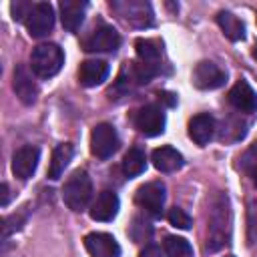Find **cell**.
I'll return each instance as SVG.
<instances>
[{
	"instance_id": "1",
	"label": "cell",
	"mask_w": 257,
	"mask_h": 257,
	"mask_svg": "<svg viewBox=\"0 0 257 257\" xmlns=\"http://www.w3.org/2000/svg\"><path fill=\"white\" fill-rule=\"evenodd\" d=\"M233 225V215H231V203L225 193H217L211 211H209V225H207V251H219L231 241V227Z\"/></svg>"
},
{
	"instance_id": "2",
	"label": "cell",
	"mask_w": 257,
	"mask_h": 257,
	"mask_svg": "<svg viewBox=\"0 0 257 257\" xmlns=\"http://www.w3.org/2000/svg\"><path fill=\"white\" fill-rule=\"evenodd\" d=\"M92 197V183L86 171L76 169L64 183L62 187V199L66 203L68 209L72 211H82L86 209V205L90 203Z\"/></svg>"
},
{
	"instance_id": "3",
	"label": "cell",
	"mask_w": 257,
	"mask_h": 257,
	"mask_svg": "<svg viewBox=\"0 0 257 257\" xmlns=\"http://www.w3.org/2000/svg\"><path fill=\"white\" fill-rule=\"evenodd\" d=\"M64 64V54L58 44H38L30 54V68L38 78H52Z\"/></svg>"
},
{
	"instance_id": "4",
	"label": "cell",
	"mask_w": 257,
	"mask_h": 257,
	"mask_svg": "<svg viewBox=\"0 0 257 257\" xmlns=\"http://www.w3.org/2000/svg\"><path fill=\"white\" fill-rule=\"evenodd\" d=\"M110 8L128 24L137 28H147L153 26L155 14L149 2L145 0H122V2H110Z\"/></svg>"
},
{
	"instance_id": "5",
	"label": "cell",
	"mask_w": 257,
	"mask_h": 257,
	"mask_svg": "<svg viewBox=\"0 0 257 257\" xmlns=\"http://www.w3.org/2000/svg\"><path fill=\"white\" fill-rule=\"evenodd\" d=\"M120 141L116 135V128L108 122H100L90 133V153L98 159H108L116 153Z\"/></svg>"
},
{
	"instance_id": "6",
	"label": "cell",
	"mask_w": 257,
	"mask_h": 257,
	"mask_svg": "<svg viewBox=\"0 0 257 257\" xmlns=\"http://www.w3.org/2000/svg\"><path fill=\"white\" fill-rule=\"evenodd\" d=\"M165 199H167V193H165V185L161 181H151V183L139 187L135 193V203L153 217L163 215Z\"/></svg>"
},
{
	"instance_id": "7",
	"label": "cell",
	"mask_w": 257,
	"mask_h": 257,
	"mask_svg": "<svg viewBox=\"0 0 257 257\" xmlns=\"http://www.w3.org/2000/svg\"><path fill=\"white\" fill-rule=\"evenodd\" d=\"M118 46H120V34L108 24H98L82 40V48L86 52H114Z\"/></svg>"
},
{
	"instance_id": "8",
	"label": "cell",
	"mask_w": 257,
	"mask_h": 257,
	"mask_svg": "<svg viewBox=\"0 0 257 257\" xmlns=\"http://www.w3.org/2000/svg\"><path fill=\"white\" fill-rule=\"evenodd\" d=\"M167 116L161 106L157 104H145L135 112V126L145 137H157L165 133Z\"/></svg>"
},
{
	"instance_id": "9",
	"label": "cell",
	"mask_w": 257,
	"mask_h": 257,
	"mask_svg": "<svg viewBox=\"0 0 257 257\" xmlns=\"http://www.w3.org/2000/svg\"><path fill=\"white\" fill-rule=\"evenodd\" d=\"M225 80H227V72L211 60H201L193 70V82L201 90L219 88L225 84Z\"/></svg>"
},
{
	"instance_id": "10",
	"label": "cell",
	"mask_w": 257,
	"mask_h": 257,
	"mask_svg": "<svg viewBox=\"0 0 257 257\" xmlns=\"http://www.w3.org/2000/svg\"><path fill=\"white\" fill-rule=\"evenodd\" d=\"M54 26V10L48 2H38L34 4L30 16L26 18V28L28 34L34 38H42L46 36Z\"/></svg>"
},
{
	"instance_id": "11",
	"label": "cell",
	"mask_w": 257,
	"mask_h": 257,
	"mask_svg": "<svg viewBox=\"0 0 257 257\" xmlns=\"http://www.w3.org/2000/svg\"><path fill=\"white\" fill-rule=\"evenodd\" d=\"M38 159H40L38 147H32V145L20 147L12 155V173H14V177H18L22 181L30 179L34 175L36 167H38Z\"/></svg>"
},
{
	"instance_id": "12",
	"label": "cell",
	"mask_w": 257,
	"mask_h": 257,
	"mask_svg": "<svg viewBox=\"0 0 257 257\" xmlns=\"http://www.w3.org/2000/svg\"><path fill=\"white\" fill-rule=\"evenodd\" d=\"M84 247L90 257H120V245L108 233H88Z\"/></svg>"
},
{
	"instance_id": "13",
	"label": "cell",
	"mask_w": 257,
	"mask_h": 257,
	"mask_svg": "<svg viewBox=\"0 0 257 257\" xmlns=\"http://www.w3.org/2000/svg\"><path fill=\"white\" fill-rule=\"evenodd\" d=\"M12 88L16 92V96L24 102V104H32L36 102V96H38V86L34 82V76L32 72L24 66V64H18L14 68V76H12Z\"/></svg>"
},
{
	"instance_id": "14",
	"label": "cell",
	"mask_w": 257,
	"mask_h": 257,
	"mask_svg": "<svg viewBox=\"0 0 257 257\" xmlns=\"http://www.w3.org/2000/svg\"><path fill=\"white\" fill-rule=\"evenodd\" d=\"M229 102L241 112H255L257 110V92L251 88L247 80H237L235 86L229 90Z\"/></svg>"
},
{
	"instance_id": "15",
	"label": "cell",
	"mask_w": 257,
	"mask_h": 257,
	"mask_svg": "<svg viewBox=\"0 0 257 257\" xmlns=\"http://www.w3.org/2000/svg\"><path fill=\"white\" fill-rule=\"evenodd\" d=\"M118 213V197L112 191H102L90 205V217L94 221H112Z\"/></svg>"
},
{
	"instance_id": "16",
	"label": "cell",
	"mask_w": 257,
	"mask_h": 257,
	"mask_svg": "<svg viewBox=\"0 0 257 257\" xmlns=\"http://www.w3.org/2000/svg\"><path fill=\"white\" fill-rule=\"evenodd\" d=\"M213 135H215V118L211 114L201 112L189 120V137L199 147H205L213 139Z\"/></svg>"
},
{
	"instance_id": "17",
	"label": "cell",
	"mask_w": 257,
	"mask_h": 257,
	"mask_svg": "<svg viewBox=\"0 0 257 257\" xmlns=\"http://www.w3.org/2000/svg\"><path fill=\"white\" fill-rule=\"evenodd\" d=\"M110 68L104 60H84L78 68V80L82 86H98L106 80Z\"/></svg>"
},
{
	"instance_id": "18",
	"label": "cell",
	"mask_w": 257,
	"mask_h": 257,
	"mask_svg": "<svg viewBox=\"0 0 257 257\" xmlns=\"http://www.w3.org/2000/svg\"><path fill=\"white\" fill-rule=\"evenodd\" d=\"M135 48H137L139 62H143L145 66H151L159 72V64H161V56H163V44L157 38H139L135 42Z\"/></svg>"
},
{
	"instance_id": "19",
	"label": "cell",
	"mask_w": 257,
	"mask_h": 257,
	"mask_svg": "<svg viewBox=\"0 0 257 257\" xmlns=\"http://www.w3.org/2000/svg\"><path fill=\"white\" fill-rule=\"evenodd\" d=\"M151 161H153L155 169L161 171V173H175L185 163L183 155L177 149H173V147H159V149H155L153 155H151Z\"/></svg>"
},
{
	"instance_id": "20",
	"label": "cell",
	"mask_w": 257,
	"mask_h": 257,
	"mask_svg": "<svg viewBox=\"0 0 257 257\" xmlns=\"http://www.w3.org/2000/svg\"><path fill=\"white\" fill-rule=\"evenodd\" d=\"M86 12V2H76V0H64L60 2V20L62 26L68 32H76L84 20Z\"/></svg>"
},
{
	"instance_id": "21",
	"label": "cell",
	"mask_w": 257,
	"mask_h": 257,
	"mask_svg": "<svg viewBox=\"0 0 257 257\" xmlns=\"http://www.w3.org/2000/svg\"><path fill=\"white\" fill-rule=\"evenodd\" d=\"M72 155H74V149H72V145H68V143H62V145H58V147L52 151L50 167H48V177H50L52 181L60 179V175L64 173V169H66L68 163L72 161Z\"/></svg>"
},
{
	"instance_id": "22",
	"label": "cell",
	"mask_w": 257,
	"mask_h": 257,
	"mask_svg": "<svg viewBox=\"0 0 257 257\" xmlns=\"http://www.w3.org/2000/svg\"><path fill=\"white\" fill-rule=\"evenodd\" d=\"M217 24L221 26L223 34H225L229 40L237 42V40H243V38H245V24H243L233 12H227V10L219 12V14H217Z\"/></svg>"
},
{
	"instance_id": "23",
	"label": "cell",
	"mask_w": 257,
	"mask_h": 257,
	"mask_svg": "<svg viewBox=\"0 0 257 257\" xmlns=\"http://www.w3.org/2000/svg\"><path fill=\"white\" fill-rule=\"evenodd\" d=\"M147 169V157H145V151L139 149V147H133L126 151L124 159H122V173L126 177H139L143 171Z\"/></svg>"
},
{
	"instance_id": "24",
	"label": "cell",
	"mask_w": 257,
	"mask_h": 257,
	"mask_svg": "<svg viewBox=\"0 0 257 257\" xmlns=\"http://www.w3.org/2000/svg\"><path fill=\"white\" fill-rule=\"evenodd\" d=\"M165 253L167 257H193V247L187 239L169 235L165 239Z\"/></svg>"
},
{
	"instance_id": "25",
	"label": "cell",
	"mask_w": 257,
	"mask_h": 257,
	"mask_svg": "<svg viewBox=\"0 0 257 257\" xmlns=\"http://www.w3.org/2000/svg\"><path fill=\"white\" fill-rule=\"evenodd\" d=\"M128 233H131V237H133L137 243H141V241H145V239L151 237L153 229H151V223H149V221H145L143 217H135V219H133V225H131V229H128Z\"/></svg>"
},
{
	"instance_id": "26",
	"label": "cell",
	"mask_w": 257,
	"mask_h": 257,
	"mask_svg": "<svg viewBox=\"0 0 257 257\" xmlns=\"http://www.w3.org/2000/svg\"><path fill=\"white\" fill-rule=\"evenodd\" d=\"M167 219H169V223H171L173 227H177V229H191V225H193L191 217H189L181 207H173V209L167 213Z\"/></svg>"
},
{
	"instance_id": "27",
	"label": "cell",
	"mask_w": 257,
	"mask_h": 257,
	"mask_svg": "<svg viewBox=\"0 0 257 257\" xmlns=\"http://www.w3.org/2000/svg\"><path fill=\"white\" fill-rule=\"evenodd\" d=\"M247 241H257V201H251L247 209Z\"/></svg>"
},
{
	"instance_id": "28",
	"label": "cell",
	"mask_w": 257,
	"mask_h": 257,
	"mask_svg": "<svg viewBox=\"0 0 257 257\" xmlns=\"http://www.w3.org/2000/svg\"><path fill=\"white\" fill-rule=\"evenodd\" d=\"M243 169L253 177V183L257 185V143L243 155Z\"/></svg>"
},
{
	"instance_id": "29",
	"label": "cell",
	"mask_w": 257,
	"mask_h": 257,
	"mask_svg": "<svg viewBox=\"0 0 257 257\" xmlns=\"http://www.w3.org/2000/svg\"><path fill=\"white\" fill-rule=\"evenodd\" d=\"M32 8H34V4H30V2H12V4H10L12 18H14V20H24V22H26V18L30 16Z\"/></svg>"
},
{
	"instance_id": "30",
	"label": "cell",
	"mask_w": 257,
	"mask_h": 257,
	"mask_svg": "<svg viewBox=\"0 0 257 257\" xmlns=\"http://www.w3.org/2000/svg\"><path fill=\"white\" fill-rule=\"evenodd\" d=\"M141 257H163V253H161V249L157 245H149V247H145L141 251Z\"/></svg>"
},
{
	"instance_id": "31",
	"label": "cell",
	"mask_w": 257,
	"mask_h": 257,
	"mask_svg": "<svg viewBox=\"0 0 257 257\" xmlns=\"http://www.w3.org/2000/svg\"><path fill=\"white\" fill-rule=\"evenodd\" d=\"M6 205H8V185L2 183V207H6Z\"/></svg>"
},
{
	"instance_id": "32",
	"label": "cell",
	"mask_w": 257,
	"mask_h": 257,
	"mask_svg": "<svg viewBox=\"0 0 257 257\" xmlns=\"http://www.w3.org/2000/svg\"><path fill=\"white\" fill-rule=\"evenodd\" d=\"M253 58H255V60H257V44H255V46H253Z\"/></svg>"
},
{
	"instance_id": "33",
	"label": "cell",
	"mask_w": 257,
	"mask_h": 257,
	"mask_svg": "<svg viewBox=\"0 0 257 257\" xmlns=\"http://www.w3.org/2000/svg\"><path fill=\"white\" fill-rule=\"evenodd\" d=\"M227 257H233V255H227Z\"/></svg>"
}]
</instances>
